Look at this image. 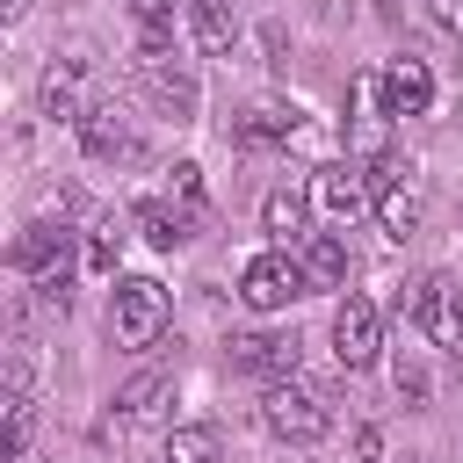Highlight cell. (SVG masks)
Returning <instances> with one entry per match:
<instances>
[{
	"label": "cell",
	"mask_w": 463,
	"mask_h": 463,
	"mask_svg": "<svg viewBox=\"0 0 463 463\" xmlns=\"http://www.w3.org/2000/svg\"><path fill=\"white\" fill-rule=\"evenodd\" d=\"M174 195H181L188 210H203V166H195V159H181V166H174Z\"/></svg>",
	"instance_id": "obj_23"
},
{
	"label": "cell",
	"mask_w": 463,
	"mask_h": 463,
	"mask_svg": "<svg viewBox=\"0 0 463 463\" xmlns=\"http://www.w3.org/2000/svg\"><path fill=\"white\" fill-rule=\"evenodd\" d=\"M239 297H246L253 311H282L289 297H304V268H297V253H289V246L253 253V260H246V275H239Z\"/></svg>",
	"instance_id": "obj_5"
},
{
	"label": "cell",
	"mask_w": 463,
	"mask_h": 463,
	"mask_svg": "<svg viewBox=\"0 0 463 463\" xmlns=\"http://www.w3.org/2000/svg\"><path fill=\"white\" fill-rule=\"evenodd\" d=\"M80 145H87V159H130V123H123V109L94 101V109L80 116Z\"/></svg>",
	"instance_id": "obj_14"
},
{
	"label": "cell",
	"mask_w": 463,
	"mask_h": 463,
	"mask_svg": "<svg viewBox=\"0 0 463 463\" xmlns=\"http://www.w3.org/2000/svg\"><path fill=\"white\" fill-rule=\"evenodd\" d=\"M239 137H246V145H289V137H297V109H282V101H253V109L239 116Z\"/></svg>",
	"instance_id": "obj_16"
},
{
	"label": "cell",
	"mask_w": 463,
	"mask_h": 463,
	"mask_svg": "<svg viewBox=\"0 0 463 463\" xmlns=\"http://www.w3.org/2000/svg\"><path fill=\"white\" fill-rule=\"evenodd\" d=\"M311 210H318V203H311V188H275V195L260 203V224H268V239H275V246H304V239H311V232H304V224H311Z\"/></svg>",
	"instance_id": "obj_12"
},
{
	"label": "cell",
	"mask_w": 463,
	"mask_h": 463,
	"mask_svg": "<svg viewBox=\"0 0 463 463\" xmlns=\"http://www.w3.org/2000/svg\"><path fill=\"white\" fill-rule=\"evenodd\" d=\"M80 268H87V275H116V224L87 232V246H80Z\"/></svg>",
	"instance_id": "obj_21"
},
{
	"label": "cell",
	"mask_w": 463,
	"mask_h": 463,
	"mask_svg": "<svg viewBox=\"0 0 463 463\" xmlns=\"http://www.w3.org/2000/svg\"><path fill=\"white\" fill-rule=\"evenodd\" d=\"M420 326L434 347H463V282L456 275H420Z\"/></svg>",
	"instance_id": "obj_8"
},
{
	"label": "cell",
	"mask_w": 463,
	"mask_h": 463,
	"mask_svg": "<svg viewBox=\"0 0 463 463\" xmlns=\"http://www.w3.org/2000/svg\"><path fill=\"white\" fill-rule=\"evenodd\" d=\"M427 14H434V29L463 36V0H427Z\"/></svg>",
	"instance_id": "obj_24"
},
{
	"label": "cell",
	"mask_w": 463,
	"mask_h": 463,
	"mask_svg": "<svg viewBox=\"0 0 463 463\" xmlns=\"http://www.w3.org/2000/svg\"><path fill=\"white\" fill-rule=\"evenodd\" d=\"M427 101H434V72H427V58H391L383 65V116H427Z\"/></svg>",
	"instance_id": "obj_11"
},
{
	"label": "cell",
	"mask_w": 463,
	"mask_h": 463,
	"mask_svg": "<svg viewBox=\"0 0 463 463\" xmlns=\"http://www.w3.org/2000/svg\"><path fill=\"white\" fill-rule=\"evenodd\" d=\"M166 398H174V376H159V369H145V376H130V383L116 391L123 420H152V412H159Z\"/></svg>",
	"instance_id": "obj_17"
},
{
	"label": "cell",
	"mask_w": 463,
	"mask_h": 463,
	"mask_svg": "<svg viewBox=\"0 0 463 463\" xmlns=\"http://www.w3.org/2000/svg\"><path fill=\"white\" fill-rule=\"evenodd\" d=\"M333 354H340V369H369L383 354V318H376L369 297H340L333 304Z\"/></svg>",
	"instance_id": "obj_6"
},
{
	"label": "cell",
	"mask_w": 463,
	"mask_h": 463,
	"mask_svg": "<svg viewBox=\"0 0 463 463\" xmlns=\"http://www.w3.org/2000/svg\"><path fill=\"white\" fill-rule=\"evenodd\" d=\"M188 29H195V43H203L210 58H224V51L239 43V14H232V0H188Z\"/></svg>",
	"instance_id": "obj_15"
},
{
	"label": "cell",
	"mask_w": 463,
	"mask_h": 463,
	"mask_svg": "<svg viewBox=\"0 0 463 463\" xmlns=\"http://www.w3.org/2000/svg\"><path fill=\"white\" fill-rule=\"evenodd\" d=\"M297 268H304V289H340V282H347V246H340V232H311V239L297 246Z\"/></svg>",
	"instance_id": "obj_13"
},
{
	"label": "cell",
	"mask_w": 463,
	"mask_h": 463,
	"mask_svg": "<svg viewBox=\"0 0 463 463\" xmlns=\"http://www.w3.org/2000/svg\"><path fill=\"white\" fill-rule=\"evenodd\" d=\"M109 318H116V340H123V347H152V340L166 333V289H159L152 275H123Z\"/></svg>",
	"instance_id": "obj_2"
},
{
	"label": "cell",
	"mask_w": 463,
	"mask_h": 463,
	"mask_svg": "<svg viewBox=\"0 0 463 463\" xmlns=\"http://www.w3.org/2000/svg\"><path fill=\"white\" fill-rule=\"evenodd\" d=\"M369 188H376V224L391 232V239H412L420 232V181H412V166H398V159H376V174H369Z\"/></svg>",
	"instance_id": "obj_4"
},
{
	"label": "cell",
	"mask_w": 463,
	"mask_h": 463,
	"mask_svg": "<svg viewBox=\"0 0 463 463\" xmlns=\"http://www.w3.org/2000/svg\"><path fill=\"white\" fill-rule=\"evenodd\" d=\"M232 369L268 376V383L297 376V333H232Z\"/></svg>",
	"instance_id": "obj_10"
},
{
	"label": "cell",
	"mask_w": 463,
	"mask_h": 463,
	"mask_svg": "<svg viewBox=\"0 0 463 463\" xmlns=\"http://www.w3.org/2000/svg\"><path fill=\"white\" fill-rule=\"evenodd\" d=\"M22 449H29V391H7V456L22 463Z\"/></svg>",
	"instance_id": "obj_22"
},
{
	"label": "cell",
	"mask_w": 463,
	"mask_h": 463,
	"mask_svg": "<svg viewBox=\"0 0 463 463\" xmlns=\"http://www.w3.org/2000/svg\"><path fill=\"white\" fill-rule=\"evenodd\" d=\"M145 87H152V94H159L174 116H188V109H195V80H188L174 58H152V65H145Z\"/></svg>",
	"instance_id": "obj_18"
},
{
	"label": "cell",
	"mask_w": 463,
	"mask_h": 463,
	"mask_svg": "<svg viewBox=\"0 0 463 463\" xmlns=\"http://www.w3.org/2000/svg\"><path fill=\"white\" fill-rule=\"evenodd\" d=\"M311 203H318V217L326 224H354L362 210H376V188H369V174L354 166V159H333V166H318L311 174Z\"/></svg>",
	"instance_id": "obj_3"
},
{
	"label": "cell",
	"mask_w": 463,
	"mask_h": 463,
	"mask_svg": "<svg viewBox=\"0 0 463 463\" xmlns=\"http://www.w3.org/2000/svg\"><path fill=\"white\" fill-rule=\"evenodd\" d=\"M188 217H195V210H174V203H137V232H145L152 246H181V239H188Z\"/></svg>",
	"instance_id": "obj_19"
},
{
	"label": "cell",
	"mask_w": 463,
	"mask_h": 463,
	"mask_svg": "<svg viewBox=\"0 0 463 463\" xmlns=\"http://www.w3.org/2000/svg\"><path fill=\"white\" fill-rule=\"evenodd\" d=\"M14 260H22V275H36V289L58 297L65 275H72V232H65V224H58V232H51V224H29L22 246H14Z\"/></svg>",
	"instance_id": "obj_7"
},
{
	"label": "cell",
	"mask_w": 463,
	"mask_h": 463,
	"mask_svg": "<svg viewBox=\"0 0 463 463\" xmlns=\"http://www.w3.org/2000/svg\"><path fill=\"white\" fill-rule=\"evenodd\" d=\"M260 420H268V434H275V441H289V449H311V441H326V434H333L326 398H318V391H304V383H268Z\"/></svg>",
	"instance_id": "obj_1"
},
{
	"label": "cell",
	"mask_w": 463,
	"mask_h": 463,
	"mask_svg": "<svg viewBox=\"0 0 463 463\" xmlns=\"http://www.w3.org/2000/svg\"><path fill=\"white\" fill-rule=\"evenodd\" d=\"M159 463H217V434L210 427H174Z\"/></svg>",
	"instance_id": "obj_20"
},
{
	"label": "cell",
	"mask_w": 463,
	"mask_h": 463,
	"mask_svg": "<svg viewBox=\"0 0 463 463\" xmlns=\"http://www.w3.org/2000/svg\"><path fill=\"white\" fill-rule=\"evenodd\" d=\"M36 109H43L51 123H80V116H87V65H80V58H51L43 80H36Z\"/></svg>",
	"instance_id": "obj_9"
},
{
	"label": "cell",
	"mask_w": 463,
	"mask_h": 463,
	"mask_svg": "<svg viewBox=\"0 0 463 463\" xmlns=\"http://www.w3.org/2000/svg\"><path fill=\"white\" fill-rule=\"evenodd\" d=\"M137 22L145 29H174V0H137Z\"/></svg>",
	"instance_id": "obj_25"
}]
</instances>
